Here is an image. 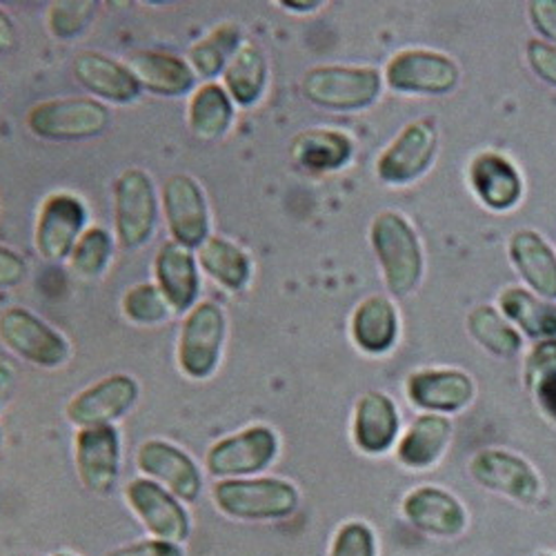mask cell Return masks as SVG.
<instances>
[{"mask_svg": "<svg viewBox=\"0 0 556 556\" xmlns=\"http://www.w3.org/2000/svg\"><path fill=\"white\" fill-rule=\"evenodd\" d=\"M379 543L375 530L365 521H348L343 523L332 543L328 556H377Z\"/></svg>", "mask_w": 556, "mask_h": 556, "instance_id": "74e56055", "label": "cell"}, {"mask_svg": "<svg viewBox=\"0 0 556 556\" xmlns=\"http://www.w3.org/2000/svg\"><path fill=\"white\" fill-rule=\"evenodd\" d=\"M74 460L80 485L97 494L108 496L114 492L121 477V434L114 426L83 428L74 439Z\"/></svg>", "mask_w": 556, "mask_h": 556, "instance_id": "9c48e42d", "label": "cell"}, {"mask_svg": "<svg viewBox=\"0 0 556 556\" xmlns=\"http://www.w3.org/2000/svg\"><path fill=\"white\" fill-rule=\"evenodd\" d=\"M27 556H42V554H27Z\"/></svg>", "mask_w": 556, "mask_h": 556, "instance_id": "681fc988", "label": "cell"}, {"mask_svg": "<svg viewBox=\"0 0 556 556\" xmlns=\"http://www.w3.org/2000/svg\"><path fill=\"white\" fill-rule=\"evenodd\" d=\"M241 50V29L237 25H220L190 50V67L203 78H214Z\"/></svg>", "mask_w": 556, "mask_h": 556, "instance_id": "d6a6232c", "label": "cell"}, {"mask_svg": "<svg viewBox=\"0 0 556 556\" xmlns=\"http://www.w3.org/2000/svg\"><path fill=\"white\" fill-rule=\"evenodd\" d=\"M87 210L74 194H52L40 207L36 225V250L48 261H65L83 237Z\"/></svg>", "mask_w": 556, "mask_h": 556, "instance_id": "e0dca14e", "label": "cell"}, {"mask_svg": "<svg viewBox=\"0 0 556 556\" xmlns=\"http://www.w3.org/2000/svg\"><path fill=\"white\" fill-rule=\"evenodd\" d=\"M163 207L172 241L197 250L210 237V214L201 185L188 174H174L163 185Z\"/></svg>", "mask_w": 556, "mask_h": 556, "instance_id": "8fae6325", "label": "cell"}, {"mask_svg": "<svg viewBox=\"0 0 556 556\" xmlns=\"http://www.w3.org/2000/svg\"><path fill=\"white\" fill-rule=\"evenodd\" d=\"M0 339L14 354L38 367H59L70 356L65 339L23 307H12L0 316Z\"/></svg>", "mask_w": 556, "mask_h": 556, "instance_id": "5bb4252c", "label": "cell"}, {"mask_svg": "<svg viewBox=\"0 0 556 556\" xmlns=\"http://www.w3.org/2000/svg\"><path fill=\"white\" fill-rule=\"evenodd\" d=\"M407 399L430 414H454L475 399V383L460 369H421L407 379Z\"/></svg>", "mask_w": 556, "mask_h": 556, "instance_id": "d6986e66", "label": "cell"}, {"mask_svg": "<svg viewBox=\"0 0 556 556\" xmlns=\"http://www.w3.org/2000/svg\"><path fill=\"white\" fill-rule=\"evenodd\" d=\"M509 258L523 281L543 299L556 301V254L532 229H521L509 239Z\"/></svg>", "mask_w": 556, "mask_h": 556, "instance_id": "d4e9b609", "label": "cell"}, {"mask_svg": "<svg viewBox=\"0 0 556 556\" xmlns=\"http://www.w3.org/2000/svg\"><path fill=\"white\" fill-rule=\"evenodd\" d=\"M549 377H556V339L539 341L526 358V386L530 390Z\"/></svg>", "mask_w": 556, "mask_h": 556, "instance_id": "f35d334b", "label": "cell"}, {"mask_svg": "<svg viewBox=\"0 0 556 556\" xmlns=\"http://www.w3.org/2000/svg\"><path fill=\"white\" fill-rule=\"evenodd\" d=\"M452 437V424L443 414L416 416L396 447L401 466L409 470H428L443 456Z\"/></svg>", "mask_w": 556, "mask_h": 556, "instance_id": "484cf974", "label": "cell"}, {"mask_svg": "<svg viewBox=\"0 0 556 556\" xmlns=\"http://www.w3.org/2000/svg\"><path fill=\"white\" fill-rule=\"evenodd\" d=\"M14 383H16V369L10 361L0 358V409L5 407L12 390H14Z\"/></svg>", "mask_w": 556, "mask_h": 556, "instance_id": "f6af8a7d", "label": "cell"}, {"mask_svg": "<svg viewBox=\"0 0 556 556\" xmlns=\"http://www.w3.org/2000/svg\"><path fill=\"white\" fill-rule=\"evenodd\" d=\"M125 501L152 539L185 545L192 536V517L180 498L161 483L141 477L127 483Z\"/></svg>", "mask_w": 556, "mask_h": 556, "instance_id": "52a82bcc", "label": "cell"}, {"mask_svg": "<svg viewBox=\"0 0 556 556\" xmlns=\"http://www.w3.org/2000/svg\"><path fill=\"white\" fill-rule=\"evenodd\" d=\"M526 56L532 72L556 87V45L545 40H530L526 48Z\"/></svg>", "mask_w": 556, "mask_h": 556, "instance_id": "60d3db41", "label": "cell"}, {"mask_svg": "<svg viewBox=\"0 0 556 556\" xmlns=\"http://www.w3.org/2000/svg\"><path fill=\"white\" fill-rule=\"evenodd\" d=\"M386 80L401 94L439 97L456 87L458 65L439 52L405 50L388 63Z\"/></svg>", "mask_w": 556, "mask_h": 556, "instance_id": "4fadbf2b", "label": "cell"}, {"mask_svg": "<svg viewBox=\"0 0 556 556\" xmlns=\"http://www.w3.org/2000/svg\"><path fill=\"white\" fill-rule=\"evenodd\" d=\"M127 67L141 89L146 87L159 97H182L194 87V70L172 54L134 52L127 59Z\"/></svg>", "mask_w": 556, "mask_h": 556, "instance_id": "cb8c5ba5", "label": "cell"}, {"mask_svg": "<svg viewBox=\"0 0 556 556\" xmlns=\"http://www.w3.org/2000/svg\"><path fill=\"white\" fill-rule=\"evenodd\" d=\"M97 10L99 5L91 3V0H63V3H54L48 18L50 31L63 40L76 38L97 18Z\"/></svg>", "mask_w": 556, "mask_h": 556, "instance_id": "8d00e7d4", "label": "cell"}, {"mask_svg": "<svg viewBox=\"0 0 556 556\" xmlns=\"http://www.w3.org/2000/svg\"><path fill=\"white\" fill-rule=\"evenodd\" d=\"M534 394H536V401H539L541 409L545 412V416H549V419L556 424V377L541 381L534 388Z\"/></svg>", "mask_w": 556, "mask_h": 556, "instance_id": "ee69618b", "label": "cell"}, {"mask_svg": "<svg viewBox=\"0 0 556 556\" xmlns=\"http://www.w3.org/2000/svg\"><path fill=\"white\" fill-rule=\"evenodd\" d=\"M103 556H188V552H185V545L150 536V539L118 545V547L105 552Z\"/></svg>", "mask_w": 556, "mask_h": 556, "instance_id": "ab89813d", "label": "cell"}, {"mask_svg": "<svg viewBox=\"0 0 556 556\" xmlns=\"http://www.w3.org/2000/svg\"><path fill=\"white\" fill-rule=\"evenodd\" d=\"M154 182L143 169H127L114 185V229L121 248H143L156 229Z\"/></svg>", "mask_w": 556, "mask_h": 556, "instance_id": "5b68a950", "label": "cell"}, {"mask_svg": "<svg viewBox=\"0 0 556 556\" xmlns=\"http://www.w3.org/2000/svg\"><path fill=\"white\" fill-rule=\"evenodd\" d=\"M503 316L530 339H556V303L541 301L521 288H507L498 296Z\"/></svg>", "mask_w": 556, "mask_h": 556, "instance_id": "f1b7e54d", "label": "cell"}, {"mask_svg": "<svg viewBox=\"0 0 556 556\" xmlns=\"http://www.w3.org/2000/svg\"><path fill=\"white\" fill-rule=\"evenodd\" d=\"M437 143L439 134L432 118L409 123L381 154L377 163L379 178L390 185H407L421 178L434 163Z\"/></svg>", "mask_w": 556, "mask_h": 556, "instance_id": "7c38bea8", "label": "cell"}, {"mask_svg": "<svg viewBox=\"0 0 556 556\" xmlns=\"http://www.w3.org/2000/svg\"><path fill=\"white\" fill-rule=\"evenodd\" d=\"M401 430V416L394 401L383 392H365L354 407L352 439L369 456L392 450Z\"/></svg>", "mask_w": 556, "mask_h": 556, "instance_id": "ffe728a7", "label": "cell"}, {"mask_svg": "<svg viewBox=\"0 0 556 556\" xmlns=\"http://www.w3.org/2000/svg\"><path fill=\"white\" fill-rule=\"evenodd\" d=\"M54 556H78V554H74V552H56Z\"/></svg>", "mask_w": 556, "mask_h": 556, "instance_id": "c3c4849f", "label": "cell"}, {"mask_svg": "<svg viewBox=\"0 0 556 556\" xmlns=\"http://www.w3.org/2000/svg\"><path fill=\"white\" fill-rule=\"evenodd\" d=\"M110 110L94 99H54L38 103L27 114V127L45 141H85L103 134Z\"/></svg>", "mask_w": 556, "mask_h": 556, "instance_id": "8992f818", "label": "cell"}, {"mask_svg": "<svg viewBox=\"0 0 556 556\" xmlns=\"http://www.w3.org/2000/svg\"><path fill=\"white\" fill-rule=\"evenodd\" d=\"M470 475L481 488L519 503H534L541 494V479L534 468L507 450H481L475 454Z\"/></svg>", "mask_w": 556, "mask_h": 556, "instance_id": "2e32d148", "label": "cell"}, {"mask_svg": "<svg viewBox=\"0 0 556 556\" xmlns=\"http://www.w3.org/2000/svg\"><path fill=\"white\" fill-rule=\"evenodd\" d=\"M74 76L87 91L108 103L125 105L141 94V85L127 65L97 52H80L74 59Z\"/></svg>", "mask_w": 556, "mask_h": 556, "instance_id": "603a6c76", "label": "cell"}, {"mask_svg": "<svg viewBox=\"0 0 556 556\" xmlns=\"http://www.w3.org/2000/svg\"><path fill=\"white\" fill-rule=\"evenodd\" d=\"M16 45V27L10 16L0 10V52H10Z\"/></svg>", "mask_w": 556, "mask_h": 556, "instance_id": "bcb514c9", "label": "cell"}, {"mask_svg": "<svg viewBox=\"0 0 556 556\" xmlns=\"http://www.w3.org/2000/svg\"><path fill=\"white\" fill-rule=\"evenodd\" d=\"M468 330L472 339L494 356L509 358L521 350V334L509 326L507 318L488 305L472 309L468 316Z\"/></svg>", "mask_w": 556, "mask_h": 556, "instance_id": "836d02e7", "label": "cell"}, {"mask_svg": "<svg viewBox=\"0 0 556 556\" xmlns=\"http://www.w3.org/2000/svg\"><path fill=\"white\" fill-rule=\"evenodd\" d=\"M369 241L383 269L388 292L392 296L414 292L424 274V254L412 225L396 212H381L369 229Z\"/></svg>", "mask_w": 556, "mask_h": 556, "instance_id": "7a4b0ae2", "label": "cell"}, {"mask_svg": "<svg viewBox=\"0 0 556 556\" xmlns=\"http://www.w3.org/2000/svg\"><path fill=\"white\" fill-rule=\"evenodd\" d=\"M154 271L159 290L163 292L172 312H188L197 303L201 278L192 250L174 241L163 243L154 261Z\"/></svg>", "mask_w": 556, "mask_h": 556, "instance_id": "7402d4cb", "label": "cell"}, {"mask_svg": "<svg viewBox=\"0 0 556 556\" xmlns=\"http://www.w3.org/2000/svg\"><path fill=\"white\" fill-rule=\"evenodd\" d=\"M231 118H235V105L225 91V87L216 83H207L190 103V129L199 138V141L214 143L229 129Z\"/></svg>", "mask_w": 556, "mask_h": 556, "instance_id": "4dcf8cb0", "label": "cell"}, {"mask_svg": "<svg viewBox=\"0 0 556 556\" xmlns=\"http://www.w3.org/2000/svg\"><path fill=\"white\" fill-rule=\"evenodd\" d=\"M0 441H3V432H0Z\"/></svg>", "mask_w": 556, "mask_h": 556, "instance_id": "f907efd6", "label": "cell"}, {"mask_svg": "<svg viewBox=\"0 0 556 556\" xmlns=\"http://www.w3.org/2000/svg\"><path fill=\"white\" fill-rule=\"evenodd\" d=\"M225 341V314L216 303L197 305L178 341V365L185 377L194 381L210 379L220 361Z\"/></svg>", "mask_w": 556, "mask_h": 556, "instance_id": "ba28073f", "label": "cell"}, {"mask_svg": "<svg viewBox=\"0 0 556 556\" xmlns=\"http://www.w3.org/2000/svg\"><path fill=\"white\" fill-rule=\"evenodd\" d=\"M399 337V314L386 296L365 299L352 316V339L365 354H386Z\"/></svg>", "mask_w": 556, "mask_h": 556, "instance_id": "4316f807", "label": "cell"}, {"mask_svg": "<svg viewBox=\"0 0 556 556\" xmlns=\"http://www.w3.org/2000/svg\"><path fill=\"white\" fill-rule=\"evenodd\" d=\"M112 258V237L103 227H91L83 231L76 248L70 254L72 269L80 278H97L105 271Z\"/></svg>", "mask_w": 556, "mask_h": 556, "instance_id": "e575fe53", "label": "cell"}, {"mask_svg": "<svg viewBox=\"0 0 556 556\" xmlns=\"http://www.w3.org/2000/svg\"><path fill=\"white\" fill-rule=\"evenodd\" d=\"M303 97L330 112H356L381 94V74L375 67H314L303 76Z\"/></svg>", "mask_w": 556, "mask_h": 556, "instance_id": "3957f363", "label": "cell"}, {"mask_svg": "<svg viewBox=\"0 0 556 556\" xmlns=\"http://www.w3.org/2000/svg\"><path fill=\"white\" fill-rule=\"evenodd\" d=\"M212 498L223 517L243 523L286 521L301 505L296 485L276 477L216 481Z\"/></svg>", "mask_w": 556, "mask_h": 556, "instance_id": "6da1fadb", "label": "cell"}, {"mask_svg": "<svg viewBox=\"0 0 556 556\" xmlns=\"http://www.w3.org/2000/svg\"><path fill=\"white\" fill-rule=\"evenodd\" d=\"M223 74L229 99L241 108L254 105L267 83V61L263 50L254 42L241 45V50L229 61Z\"/></svg>", "mask_w": 556, "mask_h": 556, "instance_id": "f546056e", "label": "cell"}, {"mask_svg": "<svg viewBox=\"0 0 556 556\" xmlns=\"http://www.w3.org/2000/svg\"><path fill=\"white\" fill-rule=\"evenodd\" d=\"M278 437L267 426H250L216 441L205 454V470L218 479H252L265 472L278 456Z\"/></svg>", "mask_w": 556, "mask_h": 556, "instance_id": "277c9868", "label": "cell"}, {"mask_svg": "<svg viewBox=\"0 0 556 556\" xmlns=\"http://www.w3.org/2000/svg\"><path fill=\"white\" fill-rule=\"evenodd\" d=\"M292 159L309 172H334L350 163L352 138L334 129H309L294 138Z\"/></svg>", "mask_w": 556, "mask_h": 556, "instance_id": "83f0119b", "label": "cell"}, {"mask_svg": "<svg viewBox=\"0 0 556 556\" xmlns=\"http://www.w3.org/2000/svg\"><path fill=\"white\" fill-rule=\"evenodd\" d=\"M169 305L159 290V286L152 283H138L131 290H127L123 299V312L131 323L138 326H156V323L167 320Z\"/></svg>", "mask_w": 556, "mask_h": 556, "instance_id": "d590c367", "label": "cell"}, {"mask_svg": "<svg viewBox=\"0 0 556 556\" xmlns=\"http://www.w3.org/2000/svg\"><path fill=\"white\" fill-rule=\"evenodd\" d=\"M203 269L229 292H239L250 281V258L235 243L218 237H210L201 248Z\"/></svg>", "mask_w": 556, "mask_h": 556, "instance_id": "1f68e13d", "label": "cell"}, {"mask_svg": "<svg viewBox=\"0 0 556 556\" xmlns=\"http://www.w3.org/2000/svg\"><path fill=\"white\" fill-rule=\"evenodd\" d=\"M136 466L182 503H197L203 492V472L197 460L169 441H146L136 452Z\"/></svg>", "mask_w": 556, "mask_h": 556, "instance_id": "30bf717a", "label": "cell"}, {"mask_svg": "<svg viewBox=\"0 0 556 556\" xmlns=\"http://www.w3.org/2000/svg\"><path fill=\"white\" fill-rule=\"evenodd\" d=\"M532 27L556 45V0H534L528 5Z\"/></svg>", "mask_w": 556, "mask_h": 556, "instance_id": "b9f144b4", "label": "cell"}, {"mask_svg": "<svg viewBox=\"0 0 556 556\" xmlns=\"http://www.w3.org/2000/svg\"><path fill=\"white\" fill-rule=\"evenodd\" d=\"M541 556H549V554H541Z\"/></svg>", "mask_w": 556, "mask_h": 556, "instance_id": "816d5d0a", "label": "cell"}, {"mask_svg": "<svg viewBox=\"0 0 556 556\" xmlns=\"http://www.w3.org/2000/svg\"><path fill=\"white\" fill-rule=\"evenodd\" d=\"M286 10H301V12H312L318 10L320 3H283Z\"/></svg>", "mask_w": 556, "mask_h": 556, "instance_id": "7dc6e473", "label": "cell"}, {"mask_svg": "<svg viewBox=\"0 0 556 556\" xmlns=\"http://www.w3.org/2000/svg\"><path fill=\"white\" fill-rule=\"evenodd\" d=\"M403 515L416 530L439 539H454L468 526V513L460 501L434 485L412 490L403 498Z\"/></svg>", "mask_w": 556, "mask_h": 556, "instance_id": "ac0fdd59", "label": "cell"}, {"mask_svg": "<svg viewBox=\"0 0 556 556\" xmlns=\"http://www.w3.org/2000/svg\"><path fill=\"white\" fill-rule=\"evenodd\" d=\"M25 274H27L25 261L16 252L0 245V290L16 288L25 278Z\"/></svg>", "mask_w": 556, "mask_h": 556, "instance_id": "7bdbcfd3", "label": "cell"}, {"mask_svg": "<svg viewBox=\"0 0 556 556\" xmlns=\"http://www.w3.org/2000/svg\"><path fill=\"white\" fill-rule=\"evenodd\" d=\"M475 197L494 212L513 210L523 197V178L503 154L481 152L468 167Z\"/></svg>", "mask_w": 556, "mask_h": 556, "instance_id": "44dd1931", "label": "cell"}, {"mask_svg": "<svg viewBox=\"0 0 556 556\" xmlns=\"http://www.w3.org/2000/svg\"><path fill=\"white\" fill-rule=\"evenodd\" d=\"M136 401L138 383L127 375H114L74 396L65 407V416L78 430L114 426L136 405Z\"/></svg>", "mask_w": 556, "mask_h": 556, "instance_id": "9a60e30c", "label": "cell"}]
</instances>
